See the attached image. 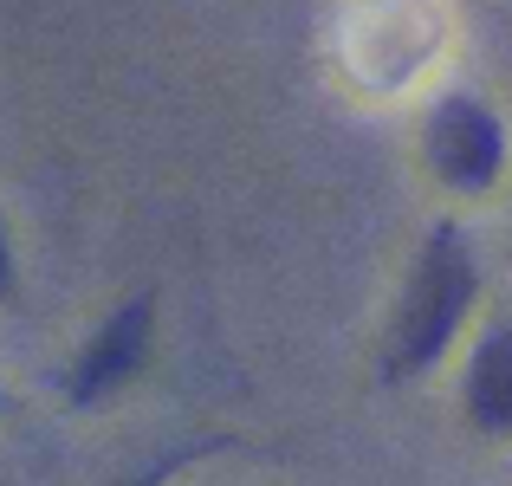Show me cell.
<instances>
[{
  "mask_svg": "<svg viewBox=\"0 0 512 486\" xmlns=\"http://www.w3.org/2000/svg\"><path fill=\"white\" fill-rule=\"evenodd\" d=\"M480 292V266L474 253L461 247L454 227H435L415 260L409 286H402V305H396V324H389V370L409 376V370H428L441 350L454 344V331L467 324V305Z\"/></svg>",
  "mask_w": 512,
  "mask_h": 486,
  "instance_id": "obj_1",
  "label": "cell"
},
{
  "mask_svg": "<svg viewBox=\"0 0 512 486\" xmlns=\"http://www.w3.org/2000/svg\"><path fill=\"white\" fill-rule=\"evenodd\" d=\"M506 162V130L487 104L474 98H448L435 117H428V169L454 188V195H480L493 188Z\"/></svg>",
  "mask_w": 512,
  "mask_h": 486,
  "instance_id": "obj_2",
  "label": "cell"
},
{
  "mask_svg": "<svg viewBox=\"0 0 512 486\" xmlns=\"http://www.w3.org/2000/svg\"><path fill=\"white\" fill-rule=\"evenodd\" d=\"M150 331H156V305H150V292L124 299L111 318L98 324V331H91V344L78 350V363H72V396H78V402H91V396H104L111 383H124V376L143 363V350H150Z\"/></svg>",
  "mask_w": 512,
  "mask_h": 486,
  "instance_id": "obj_3",
  "label": "cell"
},
{
  "mask_svg": "<svg viewBox=\"0 0 512 486\" xmlns=\"http://www.w3.org/2000/svg\"><path fill=\"white\" fill-rule=\"evenodd\" d=\"M467 409L480 428H512V324L487 331L467 357Z\"/></svg>",
  "mask_w": 512,
  "mask_h": 486,
  "instance_id": "obj_4",
  "label": "cell"
},
{
  "mask_svg": "<svg viewBox=\"0 0 512 486\" xmlns=\"http://www.w3.org/2000/svg\"><path fill=\"white\" fill-rule=\"evenodd\" d=\"M13 286V247H7V234H0V292Z\"/></svg>",
  "mask_w": 512,
  "mask_h": 486,
  "instance_id": "obj_5",
  "label": "cell"
}]
</instances>
